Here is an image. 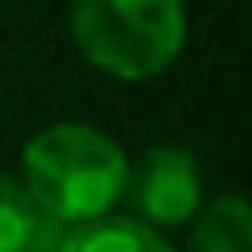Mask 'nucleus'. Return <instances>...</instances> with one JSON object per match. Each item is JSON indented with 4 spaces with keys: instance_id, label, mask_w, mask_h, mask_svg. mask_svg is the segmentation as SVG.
I'll return each instance as SVG.
<instances>
[{
    "instance_id": "obj_2",
    "label": "nucleus",
    "mask_w": 252,
    "mask_h": 252,
    "mask_svg": "<svg viewBox=\"0 0 252 252\" xmlns=\"http://www.w3.org/2000/svg\"><path fill=\"white\" fill-rule=\"evenodd\" d=\"M66 22L84 62L115 80H151L186 44L182 0H71Z\"/></svg>"
},
{
    "instance_id": "obj_1",
    "label": "nucleus",
    "mask_w": 252,
    "mask_h": 252,
    "mask_svg": "<svg viewBox=\"0 0 252 252\" xmlns=\"http://www.w3.org/2000/svg\"><path fill=\"white\" fill-rule=\"evenodd\" d=\"M22 182L49 217H58L62 226H80L106 217L124 199L128 159L111 133L62 120L40 128L22 146Z\"/></svg>"
},
{
    "instance_id": "obj_5",
    "label": "nucleus",
    "mask_w": 252,
    "mask_h": 252,
    "mask_svg": "<svg viewBox=\"0 0 252 252\" xmlns=\"http://www.w3.org/2000/svg\"><path fill=\"white\" fill-rule=\"evenodd\" d=\"M58 252H173V244L155 226H146L137 217L106 213V217H93V221L71 226L62 235V248Z\"/></svg>"
},
{
    "instance_id": "obj_3",
    "label": "nucleus",
    "mask_w": 252,
    "mask_h": 252,
    "mask_svg": "<svg viewBox=\"0 0 252 252\" xmlns=\"http://www.w3.org/2000/svg\"><path fill=\"white\" fill-rule=\"evenodd\" d=\"M124 204L133 208L137 221L155 226V230H173L186 226L199 204H204V173L199 159L186 146H151L137 164H128V182H124Z\"/></svg>"
},
{
    "instance_id": "obj_6",
    "label": "nucleus",
    "mask_w": 252,
    "mask_h": 252,
    "mask_svg": "<svg viewBox=\"0 0 252 252\" xmlns=\"http://www.w3.org/2000/svg\"><path fill=\"white\" fill-rule=\"evenodd\" d=\"M190 252H252V204L239 195H221L199 208Z\"/></svg>"
},
{
    "instance_id": "obj_4",
    "label": "nucleus",
    "mask_w": 252,
    "mask_h": 252,
    "mask_svg": "<svg viewBox=\"0 0 252 252\" xmlns=\"http://www.w3.org/2000/svg\"><path fill=\"white\" fill-rule=\"evenodd\" d=\"M66 230L71 226L49 217L22 177L0 173V252H58Z\"/></svg>"
}]
</instances>
